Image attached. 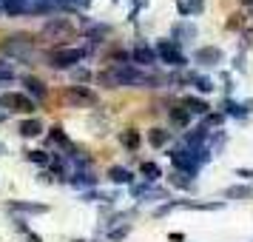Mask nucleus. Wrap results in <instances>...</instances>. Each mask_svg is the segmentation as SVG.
<instances>
[{
  "label": "nucleus",
  "mask_w": 253,
  "mask_h": 242,
  "mask_svg": "<svg viewBox=\"0 0 253 242\" xmlns=\"http://www.w3.org/2000/svg\"><path fill=\"white\" fill-rule=\"evenodd\" d=\"M97 80H100V86H105V89H117V86H154L157 77L139 71L137 66H131V63H117L111 69L100 71Z\"/></svg>",
  "instance_id": "nucleus-1"
},
{
  "label": "nucleus",
  "mask_w": 253,
  "mask_h": 242,
  "mask_svg": "<svg viewBox=\"0 0 253 242\" xmlns=\"http://www.w3.org/2000/svg\"><path fill=\"white\" fill-rule=\"evenodd\" d=\"M32 48H35L32 35H12V37H6V40L0 43V54H9V57H29Z\"/></svg>",
  "instance_id": "nucleus-2"
},
{
  "label": "nucleus",
  "mask_w": 253,
  "mask_h": 242,
  "mask_svg": "<svg viewBox=\"0 0 253 242\" xmlns=\"http://www.w3.org/2000/svg\"><path fill=\"white\" fill-rule=\"evenodd\" d=\"M0 108L17 111V114H32L35 111V100L20 92H6V94H0Z\"/></svg>",
  "instance_id": "nucleus-3"
},
{
  "label": "nucleus",
  "mask_w": 253,
  "mask_h": 242,
  "mask_svg": "<svg viewBox=\"0 0 253 242\" xmlns=\"http://www.w3.org/2000/svg\"><path fill=\"white\" fill-rule=\"evenodd\" d=\"M85 57V51L83 48H54L51 54H48V63L54 66V69H74L80 60Z\"/></svg>",
  "instance_id": "nucleus-4"
},
{
  "label": "nucleus",
  "mask_w": 253,
  "mask_h": 242,
  "mask_svg": "<svg viewBox=\"0 0 253 242\" xmlns=\"http://www.w3.org/2000/svg\"><path fill=\"white\" fill-rule=\"evenodd\" d=\"M157 57H160L162 63L173 66V69H179V66L188 63V57L182 54V48H179L176 40H160V46H157Z\"/></svg>",
  "instance_id": "nucleus-5"
},
{
  "label": "nucleus",
  "mask_w": 253,
  "mask_h": 242,
  "mask_svg": "<svg viewBox=\"0 0 253 242\" xmlns=\"http://www.w3.org/2000/svg\"><path fill=\"white\" fill-rule=\"evenodd\" d=\"M71 35H74V23L69 17H54L43 26V37H48V40H69Z\"/></svg>",
  "instance_id": "nucleus-6"
},
{
  "label": "nucleus",
  "mask_w": 253,
  "mask_h": 242,
  "mask_svg": "<svg viewBox=\"0 0 253 242\" xmlns=\"http://www.w3.org/2000/svg\"><path fill=\"white\" fill-rule=\"evenodd\" d=\"M66 100L74 105H83V108H91V105H97V94L88 86H69L66 89Z\"/></svg>",
  "instance_id": "nucleus-7"
},
{
  "label": "nucleus",
  "mask_w": 253,
  "mask_h": 242,
  "mask_svg": "<svg viewBox=\"0 0 253 242\" xmlns=\"http://www.w3.org/2000/svg\"><path fill=\"white\" fill-rule=\"evenodd\" d=\"M222 48L216 46H205V48H196L194 54V63H199V66H216V63H222Z\"/></svg>",
  "instance_id": "nucleus-8"
},
{
  "label": "nucleus",
  "mask_w": 253,
  "mask_h": 242,
  "mask_svg": "<svg viewBox=\"0 0 253 242\" xmlns=\"http://www.w3.org/2000/svg\"><path fill=\"white\" fill-rule=\"evenodd\" d=\"M131 57H134V63H137V66H154V63H157V51H154V48H148L145 43H137V46H134V51H131Z\"/></svg>",
  "instance_id": "nucleus-9"
},
{
  "label": "nucleus",
  "mask_w": 253,
  "mask_h": 242,
  "mask_svg": "<svg viewBox=\"0 0 253 242\" xmlns=\"http://www.w3.org/2000/svg\"><path fill=\"white\" fill-rule=\"evenodd\" d=\"M23 89L32 94V97H37V100L46 97V86H43V80H37V77H32V74H26L23 77Z\"/></svg>",
  "instance_id": "nucleus-10"
},
{
  "label": "nucleus",
  "mask_w": 253,
  "mask_h": 242,
  "mask_svg": "<svg viewBox=\"0 0 253 242\" xmlns=\"http://www.w3.org/2000/svg\"><path fill=\"white\" fill-rule=\"evenodd\" d=\"M17 131H20V137H26V140L40 137V131H43V123H40V120H23Z\"/></svg>",
  "instance_id": "nucleus-11"
},
{
  "label": "nucleus",
  "mask_w": 253,
  "mask_h": 242,
  "mask_svg": "<svg viewBox=\"0 0 253 242\" xmlns=\"http://www.w3.org/2000/svg\"><path fill=\"white\" fill-rule=\"evenodd\" d=\"M108 180H111V183H117V185H128L134 177H131V171H128V168H123V165H111V168H108Z\"/></svg>",
  "instance_id": "nucleus-12"
},
{
  "label": "nucleus",
  "mask_w": 253,
  "mask_h": 242,
  "mask_svg": "<svg viewBox=\"0 0 253 242\" xmlns=\"http://www.w3.org/2000/svg\"><path fill=\"white\" fill-rule=\"evenodd\" d=\"M171 123L173 126H179V128H185L188 123H191V111H188L185 105H173L171 108Z\"/></svg>",
  "instance_id": "nucleus-13"
},
{
  "label": "nucleus",
  "mask_w": 253,
  "mask_h": 242,
  "mask_svg": "<svg viewBox=\"0 0 253 242\" xmlns=\"http://www.w3.org/2000/svg\"><path fill=\"white\" fill-rule=\"evenodd\" d=\"M9 211H23V214H46V205H37V202H9Z\"/></svg>",
  "instance_id": "nucleus-14"
},
{
  "label": "nucleus",
  "mask_w": 253,
  "mask_h": 242,
  "mask_svg": "<svg viewBox=\"0 0 253 242\" xmlns=\"http://www.w3.org/2000/svg\"><path fill=\"white\" fill-rule=\"evenodd\" d=\"M185 108H188V111H191V114H202L205 117L208 114V108H211V105L205 103V100H199V97H185Z\"/></svg>",
  "instance_id": "nucleus-15"
},
{
  "label": "nucleus",
  "mask_w": 253,
  "mask_h": 242,
  "mask_svg": "<svg viewBox=\"0 0 253 242\" xmlns=\"http://www.w3.org/2000/svg\"><path fill=\"white\" fill-rule=\"evenodd\" d=\"M139 171H142V177H145V183H157V180L162 177V168L157 165V162H142Z\"/></svg>",
  "instance_id": "nucleus-16"
},
{
  "label": "nucleus",
  "mask_w": 253,
  "mask_h": 242,
  "mask_svg": "<svg viewBox=\"0 0 253 242\" xmlns=\"http://www.w3.org/2000/svg\"><path fill=\"white\" fill-rule=\"evenodd\" d=\"M120 143H123L128 151H137V148H139V131H134V128H126V131L120 134Z\"/></svg>",
  "instance_id": "nucleus-17"
},
{
  "label": "nucleus",
  "mask_w": 253,
  "mask_h": 242,
  "mask_svg": "<svg viewBox=\"0 0 253 242\" xmlns=\"http://www.w3.org/2000/svg\"><path fill=\"white\" fill-rule=\"evenodd\" d=\"M168 140H171V134H168L165 128H151V131H148V143L154 145V148H162Z\"/></svg>",
  "instance_id": "nucleus-18"
},
{
  "label": "nucleus",
  "mask_w": 253,
  "mask_h": 242,
  "mask_svg": "<svg viewBox=\"0 0 253 242\" xmlns=\"http://www.w3.org/2000/svg\"><path fill=\"white\" fill-rule=\"evenodd\" d=\"M225 196H228V199H245V196H251V188H248V185H233V188L225 191Z\"/></svg>",
  "instance_id": "nucleus-19"
},
{
  "label": "nucleus",
  "mask_w": 253,
  "mask_h": 242,
  "mask_svg": "<svg viewBox=\"0 0 253 242\" xmlns=\"http://www.w3.org/2000/svg\"><path fill=\"white\" fill-rule=\"evenodd\" d=\"M51 140H54L57 145H63L66 151H71V143H69V137L63 134V128H60V126H54V128H51Z\"/></svg>",
  "instance_id": "nucleus-20"
},
{
  "label": "nucleus",
  "mask_w": 253,
  "mask_h": 242,
  "mask_svg": "<svg viewBox=\"0 0 253 242\" xmlns=\"http://www.w3.org/2000/svg\"><path fill=\"white\" fill-rule=\"evenodd\" d=\"M173 37H196V29L191 23H176L173 26Z\"/></svg>",
  "instance_id": "nucleus-21"
},
{
  "label": "nucleus",
  "mask_w": 253,
  "mask_h": 242,
  "mask_svg": "<svg viewBox=\"0 0 253 242\" xmlns=\"http://www.w3.org/2000/svg\"><path fill=\"white\" fill-rule=\"evenodd\" d=\"M225 114H233V117H245L248 111H245V105L233 103V100H225Z\"/></svg>",
  "instance_id": "nucleus-22"
},
{
  "label": "nucleus",
  "mask_w": 253,
  "mask_h": 242,
  "mask_svg": "<svg viewBox=\"0 0 253 242\" xmlns=\"http://www.w3.org/2000/svg\"><path fill=\"white\" fill-rule=\"evenodd\" d=\"M9 80H14V69L9 66V63L0 60V83H9Z\"/></svg>",
  "instance_id": "nucleus-23"
},
{
  "label": "nucleus",
  "mask_w": 253,
  "mask_h": 242,
  "mask_svg": "<svg viewBox=\"0 0 253 242\" xmlns=\"http://www.w3.org/2000/svg\"><path fill=\"white\" fill-rule=\"evenodd\" d=\"M29 160L37 162V165H48V160H51V157H48L46 151H29Z\"/></svg>",
  "instance_id": "nucleus-24"
},
{
  "label": "nucleus",
  "mask_w": 253,
  "mask_h": 242,
  "mask_svg": "<svg viewBox=\"0 0 253 242\" xmlns=\"http://www.w3.org/2000/svg\"><path fill=\"white\" fill-rule=\"evenodd\" d=\"M191 80L196 83V89H199V92H202V94H208V92H213V83L208 80V77H191Z\"/></svg>",
  "instance_id": "nucleus-25"
},
{
  "label": "nucleus",
  "mask_w": 253,
  "mask_h": 242,
  "mask_svg": "<svg viewBox=\"0 0 253 242\" xmlns=\"http://www.w3.org/2000/svg\"><path fill=\"white\" fill-rule=\"evenodd\" d=\"M69 183H71V185H94L97 180H94V177H88V174H74Z\"/></svg>",
  "instance_id": "nucleus-26"
},
{
  "label": "nucleus",
  "mask_w": 253,
  "mask_h": 242,
  "mask_svg": "<svg viewBox=\"0 0 253 242\" xmlns=\"http://www.w3.org/2000/svg\"><path fill=\"white\" fill-rule=\"evenodd\" d=\"M171 183L179 185V188H191V177H188V174H173Z\"/></svg>",
  "instance_id": "nucleus-27"
},
{
  "label": "nucleus",
  "mask_w": 253,
  "mask_h": 242,
  "mask_svg": "<svg viewBox=\"0 0 253 242\" xmlns=\"http://www.w3.org/2000/svg\"><path fill=\"white\" fill-rule=\"evenodd\" d=\"M185 6H188V14H199L205 9V0H188Z\"/></svg>",
  "instance_id": "nucleus-28"
},
{
  "label": "nucleus",
  "mask_w": 253,
  "mask_h": 242,
  "mask_svg": "<svg viewBox=\"0 0 253 242\" xmlns=\"http://www.w3.org/2000/svg\"><path fill=\"white\" fill-rule=\"evenodd\" d=\"M176 205H179V202H165V205H160L157 211H154V217H165V214H168V211H173Z\"/></svg>",
  "instance_id": "nucleus-29"
},
{
  "label": "nucleus",
  "mask_w": 253,
  "mask_h": 242,
  "mask_svg": "<svg viewBox=\"0 0 253 242\" xmlns=\"http://www.w3.org/2000/svg\"><path fill=\"white\" fill-rule=\"evenodd\" d=\"M126 237H128V225H126V228H117V231H111V234H108V240H114V242L126 240Z\"/></svg>",
  "instance_id": "nucleus-30"
},
{
  "label": "nucleus",
  "mask_w": 253,
  "mask_h": 242,
  "mask_svg": "<svg viewBox=\"0 0 253 242\" xmlns=\"http://www.w3.org/2000/svg\"><path fill=\"white\" fill-rule=\"evenodd\" d=\"M225 114H205V126H222Z\"/></svg>",
  "instance_id": "nucleus-31"
},
{
  "label": "nucleus",
  "mask_w": 253,
  "mask_h": 242,
  "mask_svg": "<svg viewBox=\"0 0 253 242\" xmlns=\"http://www.w3.org/2000/svg\"><path fill=\"white\" fill-rule=\"evenodd\" d=\"M60 3H63V6H77V9H85L91 0H60Z\"/></svg>",
  "instance_id": "nucleus-32"
},
{
  "label": "nucleus",
  "mask_w": 253,
  "mask_h": 242,
  "mask_svg": "<svg viewBox=\"0 0 253 242\" xmlns=\"http://www.w3.org/2000/svg\"><path fill=\"white\" fill-rule=\"evenodd\" d=\"M74 77H77V80H91V74H88L85 69H77L74 71Z\"/></svg>",
  "instance_id": "nucleus-33"
},
{
  "label": "nucleus",
  "mask_w": 253,
  "mask_h": 242,
  "mask_svg": "<svg viewBox=\"0 0 253 242\" xmlns=\"http://www.w3.org/2000/svg\"><path fill=\"white\" fill-rule=\"evenodd\" d=\"M245 111H253V100H248V103H245Z\"/></svg>",
  "instance_id": "nucleus-34"
},
{
  "label": "nucleus",
  "mask_w": 253,
  "mask_h": 242,
  "mask_svg": "<svg viewBox=\"0 0 253 242\" xmlns=\"http://www.w3.org/2000/svg\"><path fill=\"white\" fill-rule=\"evenodd\" d=\"M242 3H245V6H251V9H253V0H242Z\"/></svg>",
  "instance_id": "nucleus-35"
}]
</instances>
